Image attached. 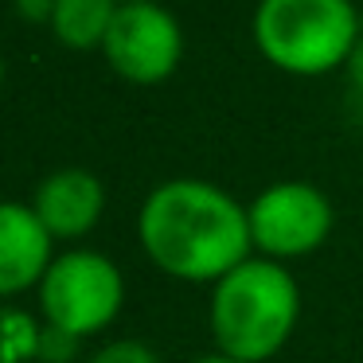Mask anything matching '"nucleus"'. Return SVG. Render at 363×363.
<instances>
[{"label": "nucleus", "mask_w": 363, "mask_h": 363, "mask_svg": "<svg viewBox=\"0 0 363 363\" xmlns=\"http://www.w3.org/2000/svg\"><path fill=\"white\" fill-rule=\"evenodd\" d=\"M137 242L160 274L215 285L250 258V219L230 191L207 180H168L137 211Z\"/></svg>", "instance_id": "nucleus-1"}, {"label": "nucleus", "mask_w": 363, "mask_h": 363, "mask_svg": "<svg viewBox=\"0 0 363 363\" xmlns=\"http://www.w3.org/2000/svg\"><path fill=\"white\" fill-rule=\"evenodd\" d=\"M207 320L215 352L242 363H266L285 352L297 332L301 285L281 262L246 258L223 281H215Z\"/></svg>", "instance_id": "nucleus-2"}, {"label": "nucleus", "mask_w": 363, "mask_h": 363, "mask_svg": "<svg viewBox=\"0 0 363 363\" xmlns=\"http://www.w3.org/2000/svg\"><path fill=\"white\" fill-rule=\"evenodd\" d=\"M359 20L347 0H262L254 40L262 55L289 74H324L347 63Z\"/></svg>", "instance_id": "nucleus-3"}, {"label": "nucleus", "mask_w": 363, "mask_h": 363, "mask_svg": "<svg viewBox=\"0 0 363 363\" xmlns=\"http://www.w3.org/2000/svg\"><path fill=\"white\" fill-rule=\"evenodd\" d=\"M35 297H40L43 324L74 340H90L118 320L125 305V277L110 254L71 246L55 254Z\"/></svg>", "instance_id": "nucleus-4"}, {"label": "nucleus", "mask_w": 363, "mask_h": 363, "mask_svg": "<svg viewBox=\"0 0 363 363\" xmlns=\"http://www.w3.org/2000/svg\"><path fill=\"white\" fill-rule=\"evenodd\" d=\"M250 242L269 262H297L316 254L332 235V203L316 184L281 180L269 184L246 207Z\"/></svg>", "instance_id": "nucleus-5"}, {"label": "nucleus", "mask_w": 363, "mask_h": 363, "mask_svg": "<svg viewBox=\"0 0 363 363\" xmlns=\"http://www.w3.org/2000/svg\"><path fill=\"white\" fill-rule=\"evenodd\" d=\"M106 59L125 82L137 86H152L164 82L180 63V28L164 9L149 4V0H129L113 12V24L106 32Z\"/></svg>", "instance_id": "nucleus-6"}, {"label": "nucleus", "mask_w": 363, "mask_h": 363, "mask_svg": "<svg viewBox=\"0 0 363 363\" xmlns=\"http://www.w3.org/2000/svg\"><path fill=\"white\" fill-rule=\"evenodd\" d=\"M55 262V238L32 211V203L0 199V305L28 289H40Z\"/></svg>", "instance_id": "nucleus-7"}, {"label": "nucleus", "mask_w": 363, "mask_h": 363, "mask_svg": "<svg viewBox=\"0 0 363 363\" xmlns=\"http://www.w3.org/2000/svg\"><path fill=\"white\" fill-rule=\"evenodd\" d=\"M32 211L55 242H79L102 223L106 184L90 168H59L43 176L32 196Z\"/></svg>", "instance_id": "nucleus-8"}, {"label": "nucleus", "mask_w": 363, "mask_h": 363, "mask_svg": "<svg viewBox=\"0 0 363 363\" xmlns=\"http://www.w3.org/2000/svg\"><path fill=\"white\" fill-rule=\"evenodd\" d=\"M113 0H55L51 4V28L67 48H98L113 24Z\"/></svg>", "instance_id": "nucleus-9"}, {"label": "nucleus", "mask_w": 363, "mask_h": 363, "mask_svg": "<svg viewBox=\"0 0 363 363\" xmlns=\"http://www.w3.org/2000/svg\"><path fill=\"white\" fill-rule=\"evenodd\" d=\"M43 320L20 305H0V363H35L40 359Z\"/></svg>", "instance_id": "nucleus-10"}, {"label": "nucleus", "mask_w": 363, "mask_h": 363, "mask_svg": "<svg viewBox=\"0 0 363 363\" xmlns=\"http://www.w3.org/2000/svg\"><path fill=\"white\" fill-rule=\"evenodd\" d=\"M90 363H160V355L145 340H110L90 355Z\"/></svg>", "instance_id": "nucleus-11"}, {"label": "nucleus", "mask_w": 363, "mask_h": 363, "mask_svg": "<svg viewBox=\"0 0 363 363\" xmlns=\"http://www.w3.org/2000/svg\"><path fill=\"white\" fill-rule=\"evenodd\" d=\"M79 344L82 340L67 336V332L51 328V324H43V336H40V359L35 363H74V355H79Z\"/></svg>", "instance_id": "nucleus-12"}, {"label": "nucleus", "mask_w": 363, "mask_h": 363, "mask_svg": "<svg viewBox=\"0 0 363 363\" xmlns=\"http://www.w3.org/2000/svg\"><path fill=\"white\" fill-rule=\"evenodd\" d=\"M344 67H347V74H352V82L363 90V35H359V43L352 48V55H347Z\"/></svg>", "instance_id": "nucleus-13"}, {"label": "nucleus", "mask_w": 363, "mask_h": 363, "mask_svg": "<svg viewBox=\"0 0 363 363\" xmlns=\"http://www.w3.org/2000/svg\"><path fill=\"white\" fill-rule=\"evenodd\" d=\"M191 363H242V359H230V355H223V352H211V355H199V359H191Z\"/></svg>", "instance_id": "nucleus-14"}, {"label": "nucleus", "mask_w": 363, "mask_h": 363, "mask_svg": "<svg viewBox=\"0 0 363 363\" xmlns=\"http://www.w3.org/2000/svg\"><path fill=\"white\" fill-rule=\"evenodd\" d=\"M0 82H4V63H0Z\"/></svg>", "instance_id": "nucleus-15"}, {"label": "nucleus", "mask_w": 363, "mask_h": 363, "mask_svg": "<svg viewBox=\"0 0 363 363\" xmlns=\"http://www.w3.org/2000/svg\"><path fill=\"white\" fill-rule=\"evenodd\" d=\"M125 4H129V0H125Z\"/></svg>", "instance_id": "nucleus-16"}]
</instances>
